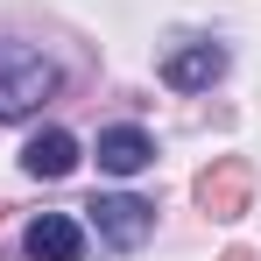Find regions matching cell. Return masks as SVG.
Segmentation results:
<instances>
[{"instance_id": "1", "label": "cell", "mask_w": 261, "mask_h": 261, "mask_svg": "<svg viewBox=\"0 0 261 261\" xmlns=\"http://www.w3.org/2000/svg\"><path fill=\"white\" fill-rule=\"evenodd\" d=\"M57 92V64L29 43H0V120H29Z\"/></svg>"}, {"instance_id": "2", "label": "cell", "mask_w": 261, "mask_h": 261, "mask_svg": "<svg viewBox=\"0 0 261 261\" xmlns=\"http://www.w3.org/2000/svg\"><path fill=\"white\" fill-rule=\"evenodd\" d=\"M247 198H254V163H247V155H219L212 170L198 176V205L212 219H240Z\"/></svg>"}, {"instance_id": "3", "label": "cell", "mask_w": 261, "mask_h": 261, "mask_svg": "<svg viewBox=\"0 0 261 261\" xmlns=\"http://www.w3.org/2000/svg\"><path fill=\"white\" fill-rule=\"evenodd\" d=\"M92 226H99L106 247H141L155 233V205H141V198H92Z\"/></svg>"}, {"instance_id": "4", "label": "cell", "mask_w": 261, "mask_h": 261, "mask_svg": "<svg viewBox=\"0 0 261 261\" xmlns=\"http://www.w3.org/2000/svg\"><path fill=\"white\" fill-rule=\"evenodd\" d=\"M21 254H29V261H85V233H78V219L43 212V219H29Z\"/></svg>"}, {"instance_id": "5", "label": "cell", "mask_w": 261, "mask_h": 261, "mask_svg": "<svg viewBox=\"0 0 261 261\" xmlns=\"http://www.w3.org/2000/svg\"><path fill=\"white\" fill-rule=\"evenodd\" d=\"M219 71H226V49H219V43H191V49H170V57H163V78H170L176 92L212 85Z\"/></svg>"}, {"instance_id": "6", "label": "cell", "mask_w": 261, "mask_h": 261, "mask_svg": "<svg viewBox=\"0 0 261 261\" xmlns=\"http://www.w3.org/2000/svg\"><path fill=\"white\" fill-rule=\"evenodd\" d=\"M21 170H29V176H49V184L71 176V170H78V141H71L64 127H43L29 148H21Z\"/></svg>"}, {"instance_id": "7", "label": "cell", "mask_w": 261, "mask_h": 261, "mask_svg": "<svg viewBox=\"0 0 261 261\" xmlns=\"http://www.w3.org/2000/svg\"><path fill=\"white\" fill-rule=\"evenodd\" d=\"M148 155H155V148H148V134H141V127H106V134H99V170H106V176L148 170Z\"/></svg>"}, {"instance_id": "8", "label": "cell", "mask_w": 261, "mask_h": 261, "mask_svg": "<svg viewBox=\"0 0 261 261\" xmlns=\"http://www.w3.org/2000/svg\"><path fill=\"white\" fill-rule=\"evenodd\" d=\"M219 261H254V254H247V247H233V254H219Z\"/></svg>"}]
</instances>
